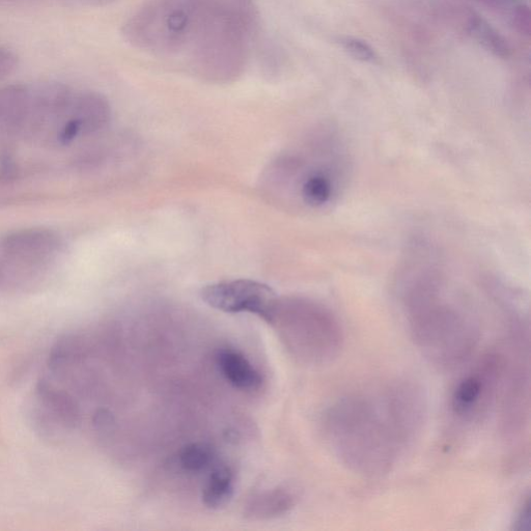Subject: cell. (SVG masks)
I'll use <instances>...</instances> for the list:
<instances>
[{
	"mask_svg": "<svg viewBox=\"0 0 531 531\" xmlns=\"http://www.w3.org/2000/svg\"><path fill=\"white\" fill-rule=\"evenodd\" d=\"M215 460L213 446L206 442H193L183 447L179 454L180 466L188 472L197 473L212 466Z\"/></svg>",
	"mask_w": 531,
	"mask_h": 531,
	"instance_id": "cell-16",
	"label": "cell"
},
{
	"mask_svg": "<svg viewBox=\"0 0 531 531\" xmlns=\"http://www.w3.org/2000/svg\"><path fill=\"white\" fill-rule=\"evenodd\" d=\"M414 339L438 366L458 365L477 342L478 329L464 306L447 293L444 272L416 265L404 287Z\"/></svg>",
	"mask_w": 531,
	"mask_h": 531,
	"instance_id": "cell-3",
	"label": "cell"
},
{
	"mask_svg": "<svg viewBox=\"0 0 531 531\" xmlns=\"http://www.w3.org/2000/svg\"><path fill=\"white\" fill-rule=\"evenodd\" d=\"M219 372L235 388L242 391H254L263 384L261 373L241 352L231 349H220L216 354Z\"/></svg>",
	"mask_w": 531,
	"mask_h": 531,
	"instance_id": "cell-10",
	"label": "cell"
},
{
	"mask_svg": "<svg viewBox=\"0 0 531 531\" xmlns=\"http://www.w3.org/2000/svg\"><path fill=\"white\" fill-rule=\"evenodd\" d=\"M485 2L494 6H502L510 3L511 0H485Z\"/></svg>",
	"mask_w": 531,
	"mask_h": 531,
	"instance_id": "cell-21",
	"label": "cell"
},
{
	"mask_svg": "<svg viewBox=\"0 0 531 531\" xmlns=\"http://www.w3.org/2000/svg\"><path fill=\"white\" fill-rule=\"evenodd\" d=\"M17 66V55L7 47L0 45V80L10 76Z\"/></svg>",
	"mask_w": 531,
	"mask_h": 531,
	"instance_id": "cell-18",
	"label": "cell"
},
{
	"mask_svg": "<svg viewBox=\"0 0 531 531\" xmlns=\"http://www.w3.org/2000/svg\"><path fill=\"white\" fill-rule=\"evenodd\" d=\"M255 0H149L125 23L127 41L217 83L246 70L260 20Z\"/></svg>",
	"mask_w": 531,
	"mask_h": 531,
	"instance_id": "cell-1",
	"label": "cell"
},
{
	"mask_svg": "<svg viewBox=\"0 0 531 531\" xmlns=\"http://www.w3.org/2000/svg\"><path fill=\"white\" fill-rule=\"evenodd\" d=\"M468 32L473 40L498 58L509 57L511 49L508 41L494 27L480 16H472L468 22Z\"/></svg>",
	"mask_w": 531,
	"mask_h": 531,
	"instance_id": "cell-14",
	"label": "cell"
},
{
	"mask_svg": "<svg viewBox=\"0 0 531 531\" xmlns=\"http://www.w3.org/2000/svg\"><path fill=\"white\" fill-rule=\"evenodd\" d=\"M517 527L518 530H529L530 528V509H529V501L526 502V505L524 506V509L522 510L521 514L519 515V518L517 520Z\"/></svg>",
	"mask_w": 531,
	"mask_h": 531,
	"instance_id": "cell-20",
	"label": "cell"
},
{
	"mask_svg": "<svg viewBox=\"0 0 531 531\" xmlns=\"http://www.w3.org/2000/svg\"><path fill=\"white\" fill-rule=\"evenodd\" d=\"M65 254V240L50 229L0 236V299L41 287L57 272Z\"/></svg>",
	"mask_w": 531,
	"mask_h": 531,
	"instance_id": "cell-5",
	"label": "cell"
},
{
	"mask_svg": "<svg viewBox=\"0 0 531 531\" xmlns=\"http://www.w3.org/2000/svg\"><path fill=\"white\" fill-rule=\"evenodd\" d=\"M337 43L354 60L375 65L379 62V55L375 48L367 41L352 36H341Z\"/></svg>",
	"mask_w": 531,
	"mask_h": 531,
	"instance_id": "cell-17",
	"label": "cell"
},
{
	"mask_svg": "<svg viewBox=\"0 0 531 531\" xmlns=\"http://www.w3.org/2000/svg\"><path fill=\"white\" fill-rule=\"evenodd\" d=\"M381 399L347 398L334 405L326 416V432L335 452L362 473L388 470L423 414L417 395L407 388L390 390Z\"/></svg>",
	"mask_w": 531,
	"mask_h": 531,
	"instance_id": "cell-2",
	"label": "cell"
},
{
	"mask_svg": "<svg viewBox=\"0 0 531 531\" xmlns=\"http://www.w3.org/2000/svg\"><path fill=\"white\" fill-rule=\"evenodd\" d=\"M37 408L33 412L36 430L49 439L72 432L80 424V411L66 391L55 388L45 380L36 387Z\"/></svg>",
	"mask_w": 531,
	"mask_h": 531,
	"instance_id": "cell-8",
	"label": "cell"
},
{
	"mask_svg": "<svg viewBox=\"0 0 531 531\" xmlns=\"http://www.w3.org/2000/svg\"><path fill=\"white\" fill-rule=\"evenodd\" d=\"M234 494V473L228 465H216L203 490L204 505L217 510L228 505Z\"/></svg>",
	"mask_w": 531,
	"mask_h": 531,
	"instance_id": "cell-12",
	"label": "cell"
},
{
	"mask_svg": "<svg viewBox=\"0 0 531 531\" xmlns=\"http://www.w3.org/2000/svg\"><path fill=\"white\" fill-rule=\"evenodd\" d=\"M297 494L293 489L278 487L250 497L244 515L250 520H269L285 516L295 506Z\"/></svg>",
	"mask_w": 531,
	"mask_h": 531,
	"instance_id": "cell-11",
	"label": "cell"
},
{
	"mask_svg": "<svg viewBox=\"0 0 531 531\" xmlns=\"http://www.w3.org/2000/svg\"><path fill=\"white\" fill-rule=\"evenodd\" d=\"M486 374L475 373L463 379L455 390L452 406L455 414L467 417L481 404L487 388Z\"/></svg>",
	"mask_w": 531,
	"mask_h": 531,
	"instance_id": "cell-13",
	"label": "cell"
},
{
	"mask_svg": "<svg viewBox=\"0 0 531 531\" xmlns=\"http://www.w3.org/2000/svg\"><path fill=\"white\" fill-rule=\"evenodd\" d=\"M79 342L75 335L66 334L52 347L48 357V368L55 375H63L79 357Z\"/></svg>",
	"mask_w": 531,
	"mask_h": 531,
	"instance_id": "cell-15",
	"label": "cell"
},
{
	"mask_svg": "<svg viewBox=\"0 0 531 531\" xmlns=\"http://www.w3.org/2000/svg\"><path fill=\"white\" fill-rule=\"evenodd\" d=\"M202 299L212 309L228 313H249L271 323L278 303L274 291L261 283L238 279L207 286Z\"/></svg>",
	"mask_w": 531,
	"mask_h": 531,
	"instance_id": "cell-7",
	"label": "cell"
},
{
	"mask_svg": "<svg viewBox=\"0 0 531 531\" xmlns=\"http://www.w3.org/2000/svg\"><path fill=\"white\" fill-rule=\"evenodd\" d=\"M31 86L0 88V147L21 139L31 108Z\"/></svg>",
	"mask_w": 531,
	"mask_h": 531,
	"instance_id": "cell-9",
	"label": "cell"
},
{
	"mask_svg": "<svg viewBox=\"0 0 531 531\" xmlns=\"http://www.w3.org/2000/svg\"><path fill=\"white\" fill-rule=\"evenodd\" d=\"M32 87L29 121L21 141L48 149H69L103 130L108 101L99 93L76 91L59 82Z\"/></svg>",
	"mask_w": 531,
	"mask_h": 531,
	"instance_id": "cell-4",
	"label": "cell"
},
{
	"mask_svg": "<svg viewBox=\"0 0 531 531\" xmlns=\"http://www.w3.org/2000/svg\"><path fill=\"white\" fill-rule=\"evenodd\" d=\"M289 342L301 358L322 363L338 356L343 344L340 323L324 306L295 300L289 304Z\"/></svg>",
	"mask_w": 531,
	"mask_h": 531,
	"instance_id": "cell-6",
	"label": "cell"
},
{
	"mask_svg": "<svg viewBox=\"0 0 531 531\" xmlns=\"http://www.w3.org/2000/svg\"><path fill=\"white\" fill-rule=\"evenodd\" d=\"M514 24L519 27L522 33L529 34L530 22H529V11L525 8H519L517 13L514 15Z\"/></svg>",
	"mask_w": 531,
	"mask_h": 531,
	"instance_id": "cell-19",
	"label": "cell"
}]
</instances>
